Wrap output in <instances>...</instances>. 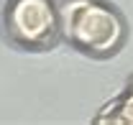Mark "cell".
Wrapping results in <instances>:
<instances>
[{
	"mask_svg": "<svg viewBox=\"0 0 133 125\" xmlns=\"http://www.w3.org/2000/svg\"><path fill=\"white\" fill-rule=\"evenodd\" d=\"M62 33L92 54H110L123 38L115 10L97 0H64L59 8Z\"/></svg>",
	"mask_w": 133,
	"mask_h": 125,
	"instance_id": "cell-1",
	"label": "cell"
},
{
	"mask_svg": "<svg viewBox=\"0 0 133 125\" xmlns=\"http://www.w3.org/2000/svg\"><path fill=\"white\" fill-rule=\"evenodd\" d=\"M56 13L49 0H13L8 5V31L21 44H46Z\"/></svg>",
	"mask_w": 133,
	"mask_h": 125,
	"instance_id": "cell-2",
	"label": "cell"
},
{
	"mask_svg": "<svg viewBox=\"0 0 133 125\" xmlns=\"http://www.w3.org/2000/svg\"><path fill=\"white\" fill-rule=\"evenodd\" d=\"M95 123L97 125H133V102H128L120 94L118 100L105 105L95 115Z\"/></svg>",
	"mask_w": 133,
	"mask_h": 125,
	"instance_id": "cell-3",
	"label": "cell"
},
{
	"mask_svg": "<svg viewBox=\"0 0 133 125\" xmlns=\"http://www.w3.org/2000/svg\"><path fill=\"white\" fill-rule=\"evenodd\" d=\"M123 97H125L128 102H133V87H131V89H128V92H125V94H123Z\"/></svg>",
	"mask_w": 133,
	"mask_h": 125,
	"instance_id": "cell-4",
	"label": "cell"
},
{
	"mask_svg": "<svg viewBox=\"0 0 133 125\" xmlns=\"http://www.w3.org/2000/svg\"><path fill=\"white\" fill-rule=\"evenodd\" d=\"M131 87H133V79H131Z\"/></svg>",
	"mask_w": 133,
	"mask_h": 125,
	"instance_id": "cell-5",
	"label": "cell"
}]
</instances>
